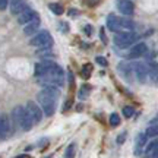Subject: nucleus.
Listing matches in <instances>:
<instances>
[{
	"label": "nucleus",
	"instance_id": "b1692460",
	"mask_svg": "<svg viewBox=\"0 0 158 158\" xmlns=\"http://www.w3.org/2000/svg\"><path fill=\"white\" fill-rule=\"evenodd\" d=\"M133 114H135V110L130 107V106H126V107H123V116L126 118H130L132 116H133Z\"/></svg>",
	"mask_w": 158,
	"mask_h": 158
},
{
	"label": "nucleus",
	"instance_id": "aec40b11",
	"mask_svg": "<svg viewBox=\"0 0 158 158\" xmlns=\"http://www.w3.org/2000/svg\"><path fill=\"white\" fill-rule=\"evenodd\" d=\"M91 73H92V66H91L89 63L84 64V68H82V72H81L82 78H84V79H89Z\"/></svg>",
	"mask_w": 158,
	"mask_h": 158
},
{
	"label": "nucleus",
	"instance_id": "423d86ee",
	"mask_svg": "<svg viewBox=\"0 0 158 158\" xmlns=\"http://www.w3.org/2000/svg\"><path fill=\"white\" fill-rule=\"evenodd\" d=\"M29 45L38 48H50L53 45V37L48 31H40L29 40Z\"/></svg>",
	"mask_w": 158,
	"mask_h": 158
},
{
	"label": "nucleus",
	"instance_id": "f3484780",
	"mask_svg": "<svg viewBox=\"0 0 158 158\" xmlns=\"http://www.w3.org/2000/svg\"><path fill=\"white\" fill-rule=\"evenodd\" d=\"M145 133L148 135V138H154V136L158 135V118H154L152 122L149 123V126H148V129Z\"/></svg>",
	"mask_w": 158,
	"mask_h": 158
},
{
	"label": "nucleus",
	"instance_id": "9b49d317",
	"mask_svg": "<svg viewBox=\"0 0 158 158\" xmlns=\"http://www.w3.org/2000/svg\"><path fill=\"white\" fill-rule=\"evenodd\" d=\"M147 50H148V47L145 43H136V45H133V47L130 48L129 57H127V59H132V60H133V59H138V57L143 56V54L147 53Z\"/></svg>",
	"mask_w": 158,
	"mask_h": 158
},
{
	"label": "nucleus",
	"instance_id": "2eb2a0df",
	"mask_svg": "<svg viewBox=\"0 0 158 158\" xmlns=\"http://www.w3.org/2000/svg\"><path fill=\"white\" fill-rule=\"evenodd\" d=\"M117 68H118V73L122 75V78L130 79V72H133V68H132V66H129L127 63H124V62H120Z\"/></svg>",
	"mask_w": 158,
	"mask_h": 158
},
{
	"label": "nucleus",
	"instance_id": "c756f323",
	"mask_svg": "<svg viewBox=\"0 0 158 158\" xmlns=\"http://www.w3.org/2000/svg\"><path fill=\"white\" fill-rule=\"evenodd\" d=\"M7 2H9V0H0V9H2V10H6V7H7Z\"/></svg>",
	"mask_w": 158,
	"mask_h": 158
},
{
	"label": "nucleus",
	"instance_id": "4be33fe9",
	"mask_svg": "<svg viewBox=\"0 0 158 158\" xmlns=\"http://www.w3.org/2000/svg\"><path fill=\"white\" fill-rule=\"evenodd\" d=\"M110 124L111 126H118L120 124V116L118 114H116V113H111L110 114Z\"/></svg>",
	"mask_w": 158,
	"mask_h": 158
},
{
	"label": "nucleus",
	"instance_id": "1a4fd4ad",
	"mask_svg": "<svg viewBox=\"0 0 158 158\" xmlns=\"http://www.w3.org/2000/svg\"><path fill=\"white\" fill-rule=\"evenodd\" d=\"M116 7L120 13H123L124 16H130L135 12V5L130 0H117L116 2Z\"/></svg>",
	"mask_w": 158,
	"mask_h": 158
},
{
	"label": "nucleus",
	"instance_id": "f8f14e48",
	"mask_svg": "<svg viewBox=\"0 0 158 158\" xmlns=\"http://www.w3.org/2000/svg\"><path fill=\"white\" fill-rule=\"evenodd\" d=\"M35 16H38V15L35 13V10H32L31 7H28L27 10H23L22 13L18 15V23H19V25H27V23L31 22Z\"/></svg>",
	"mask_w": 158,
	"mask_h": 158
},
{
	"label": "nucleus",
	"instance_id": "393cba45",
	"mask_svg": "<svg viewBox=\"0 0 158 158\" xmlns=\"http://www.w3.org/2000/svg\"><path fill=\"white\" fill-rule=\"evenodd\" d=\"M158 145V142L157 141H154V142H149L147 145V148H145V154H149L151 155V152H152L154 149H155V147Z\"/></svg>",
	"mask_w": 158,
	"mask_h": 158
},
{
	"label": "nucleus",
	"instance_id": "6e6552de",
	"mask_svg": "<svg viewBox=\"0 0 158 158\" xmlns=\"http://www.w3.org/2000/svg\"><path fill=\"white\" fill-rule=\"evenodd\" d=\"M27 108H28V111L31 114L32 120H34V123H40L41 118H43V113H44V110L41 108V106H38L34 101H28L27 102Z\"/></svg>",
	"mask_w": 158,
	"mask_h": 158
},
{
	"label": "nucleus",
	"instance_id": "5701e85b",
	"mask_svg": "<svg viewBox=\"0 0 158 158\" xmlns=\"http://www.w3.org/2000/svg\"><path fill=\"white\" fill-rule=\"evenodd\" d=\"M75 149H76V145H75V143H70V145L66 148V151H64V157H68V158L73 157V155H75Z\"/></svg>",
	"mask_w": 158,
	"mask_h": 158
},
{
	"label": "nucleus",
	"instance_id": "412c9836",
	"mask_svg": "<svg viewBox=\"0 0 158 158\" xmlns=\"http://www.w3.org/2000/svg\"><path fill=\"white\" fill-rule=\"evenodd\" d=\"M89 91H91V88L88 86V85H82L81 89H79V94H78L79 98H81V100H85L86 97L89 95Z\"/></svg>",
	"mask_w": 158,
	"mask_h": 158
},
{
	"label": "nucleus",
	"instance_id": "c85d7f7f",
	"mask_svg": "<svg viewBox=\"0 0 158 158\" xmlns=\"http://www.w3.org/2000/svg\"><path fill=\"white\" fill-rule=\"evenodd\" d=\"M84 32H85V35L91 37V35H92V32H94V28H92L91 25H86V27L84 28Z\"/></svg>",
	"mask_w": 158,
	"mask_h": 158
},
{
	"label": "nucleus",
	"instance_id": "f03ea898",
	"mask_svg": "<svg viewBox=\"0 0 158 158\" xmlns=\"http://www.w3.org/2000/svg\"><path fill=\"white\" fill-rule=\"evenodd\" d=\"M59 88L60 86H56V85H47L37 95V100H38L41 108L44 110L45 116H53L56 111V102L60 97Z\"/></svg>",
	"mask_w": 158,
	"mask_h": 158
},
{
	"label": "nucleus",
	"instance_id": "2f4dec72",
	"mask_svg": "<svg viewBox=\"0 0 158 158\" xmlns=\"http://www.w3.org/2000/svg\"><path fill=\"white\" fill-rule=\"evenodd\" d=\"M124 138H126V133H122V135H118V138H117V143H123Z\"/></svg>",
	"mask_w": 158,
	"mask_h": 158
},
{
	"label": "nucleus",
	"instance_id": "cd10ccee",
	"mask_svg": "<svg viewBox=\"0 0 158 158\" xmlns=\"http://www.w3.org/2000/svg\"><path fill=\"white\" fill-rule=\"evenodd\" d=\"M95 60H97V63H98V64H102V66H107V64H108L107 60H106V59H104L102 56H97Z\"/></svg>",
	"mask_w": 158,
	"mask_h": 158
},
{
	"label": "nucleus",
	"instance_id": "7ed1b4c3",
	"mask_svg": "<svg viewBox=\"0 0 158 158\" xmlns=\"http://www.w3.org/2000/svg\"><path fill=\"white\" fill-rule=\"evenodd\" d=\"M12 117L15 120V124L19 126V127L22 130H25V132L31 130L32 129V124H35L32 117H31V114H29V111H28V108L22 107V106H18V107L13 108Z\"/></svg>",
	"mask_w": 158,
	"mask_h": 158
},
{
	"label": "nucleus",
	"instance_id": "6ab92c4d",
	"mask_svg": "<svg viewBox=\"0 0 158 158\" xmlns=\"http://www.w3.org/2000/svg\"><path fill=\"white\" fill-rule=\"evenodd\" d=\"M48 9H50L54 15H59V16L64 13V7H63L60 3H50V5H48Z\"/></svg>",
	"mask_w": 158,
	"mask_h": 158
},
{
	"label": "nucleus",
	"instance_id": "4468645a",
	"mask_svg": "<svg viewBox=\"0 0 158 158\" xmlns=\"http://www.w3.org/2000/svg\"><path fill=\"white\" fill-rule=\"evenodd\" d=\"M38 28H40V16H35L31 22L25 25V28H23V34L25 35H32V34L37 32V29Z\"/></svg>",
	"mask_w": 158,
	"mask_h": 158
},
{
	"label": "nucleus",
	"instance_id": "7c9ffc66",
	"mask_svg": "<svg viewBox=\"0 0 158 158\" xmlns=\"http://www.w3.org/2000/svg\"><path fill=\"white\" fill-rule=\"evenodd\" d=\"M100 38H102V41H104V44H107V38H106V35H104V29H100Z\"/></svg>",
	"mask_w": 158,
	"mask_h": 158
},
{
	"label": "nucleus",
	"instance_id": "f257e3e1",
	"mask_svg": "<svg viewBox=\"0 0 158 158\" xmlns=\"http://www.w3.org/2000/svg\"><path fill=\"white\" fill-rule=\"evenodd\" d=\"M35 76L44 86L47 85L63 86L64 85V70L59 64L50 60H43L41 63L35 64Z\"/></svg>",
	"mask_w": 158,
	"mask_h": 158
},
{
	"label": "nucleus",
	"instance_id": "20e7f679",
	"mask_svg": "<svg viewBox=\"0 0 158 158\" xmlns=\"http://www.w3.org/2000/svg\"><path fill=\"white\" fill-rule=\"evenodd\" d=\"M107 28L111 32H123V31H133L135 23L132 21H127L124 18L116 16V15H108L107 16Z\"/></svg>",
	"mask_w": 158,
	"mask_h": 158
},
{
	"label": "nucleus",
	"instance_id": "39448f33",
	"mask_svg": "<svg viewBox=\"0 0 158 158\" xmlns=\"http://www.w3.org/2000/svg\"><path fill=\"white\" fill-rule=\"evenodd\" d=\"M138 38H139L138 34H135L133 31H123V32H117L114 35V44L120 48H127L130 45L136 44Z\"/></svg>",
	"mask_w": 158,
	"mask_h": 158
},
{
	"label": "nucleus",
	"instance_id": "bb28decb",
	"mask_svg": "<svg viewBox=\"0 0 158 158\" xmlns=\"http://www.w3.org/2000/svg\"><path fill=\"white\" fill-rule=\"evenodd\" d=\"M100 2H101V0H85V5L89 6V7H95Z\"/></svg>",
	"mask_w": 158,
	"mask_h": 158
},
{
	"label": "nucleus",
	"instance_id": "ddd939ff",
	"mask_svg": "<svg viewBox=\"0 0 158 158\" xmlns=\"http://www.w3.org/2000/svg\"><path fill=\"white\" fill-rule=\"evenodd\" d=\"M28 9L27 0H10V12L13 15H19Z\"/></svg>",
	"mask_w": 158,
	"mask_h": 158
},
{
	"label": "nucleus",
	"instance_id": "a878e982",
	"mask_svg": "<svg viewBox=\"0 0 158 158\" xmlns=\"http://www.w3.org/2000/svg\"><path fill=\"white\" fill-rule=\"evenodd\" d=\"M59 28H60V31H62V32H68V31H69V25L64 22V21H60V22H59Z\"/></svg>",
	"mask_w": 158,
	"mask_h": 158
},
{
	"label": "nucleus",
	"instance_id": "9d476101",
	"mask_svg": "<svg viewBox=\"0 0 158 158\" xmlns=\"http://www.w3.org/2000/svg\"><path fill=\"white\" fill-rule=\"evenodd\" d=\"M10 130L12 127L7 114H2V117H0V138H2V141L7 139V136L10 135Z\"/></svg>",
	"mask_w": 158,
	"mask_h": 158
},
{
	"label": "nucleus",
	"instance_id": "0eeeda50",
	"mask_svg": "<svg viewBox=\"0 0 158 158\" xmlns=\"http://www.w3.org/2000/svg\"><path fill=\"white\" fill-rule=\"evenodd\" d=\"M132 68H133V73H135L136 79H138V81H139L141 84L147 82V78H148V75H149L147 64L136 62V63H133V64H132Z\"/></svg>",
	"mask_w": 158,
	"mask_h": 158
},
{
	"label": "nucleus",
	"instance_id": "dca6fc26",
	"mask_svg": "<svg viewBox=\"0 0 158 158\" xmlns=\"http://www.w3.org/2000/svg\"><path fill=\"white\" fill-rule=\"evenodd\" d=\"M148 141V135L147 133H139L138 135V139H136V148H135V155H139L142 151V147L147 143Z\"/></svg>",
	"mask_w": 158,
	"mask_h": 158
},
{
	"label": "nucleus",
	"instance_id": "473e14b6",
	"mask_svg": "<svg viewBox=\"0 0 158 158\" xmlns=\"http://www.w3.org/2000/svg\"><path fill=\"white\" fill-rule=\"evenodd\" d=\"M151 157H154V158H158V145L155 147V149H154L152 152H151Z\"/></svg>",
	"mask_w": 158,
	"mask_h": 158
},
{
	"label": "nucleus",
	"instance_id": "a211bd4d",
	"mask_svg": "<svg viewBox=\"0 0 158 158\" xmlns=\"http://www.w3.org/2000/svg\"><path fill=\"white\" fill-rule=\"evenodd\" d=\"M148 72H149L151 79L157 81L158 79V63L157 62H149L148 63Z\"/></svg>",
	"mask_w": 158,
	"mask_h": 158
}]
</instances>
